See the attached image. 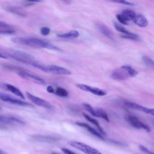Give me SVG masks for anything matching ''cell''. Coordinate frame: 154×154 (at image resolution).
I'll use <instances>...</instances> for the list:
<instances>
[{"mask_svg":"<svg viewBox=\"0 0 154 154\" xmlns=\"http://www.w3.org/2000/svg\"><path fill=\"white\" fill-rule=\"evenodd\" d=\"M11 41L17 44L23 45L35 48H46L55 51H61V49L51 43L42 40L41 38L34 37H17L11 39Z\"/></svg>","mask_w":154,"mask_h":154,"instance_id":"1","label":"cell"},{"mask_svg":"<svg viewBox=\"0 0 154 154\" xmlns=\"http://www.w3.org/2000/svg\"><path fill=\"white\" fill-rule=\"evenodd\" d=\"M0 52L5 55L7 58L10 57L22 63L29 64L32 66H34V64L37 63V61L35 60L33 56L20 51L12 49L3 50L0 49Z\"/></svg>","mask_w":154,"mask_h":154,"instance_id":"2","label":"cell"},{"mask_svg":"<svg viewBox=\"0 0 154 154\" xmlns=\"http://www.w3.org/2000/svg\"><path fill=\"white\" fill-rule=\"evenodd\" d=\"M138 72L132 67L124 65L112 71L111 77L115 80H126V79L134 77Z\"/></svg>","mask_w":154,"mask_h":154,"instance_id":"3","label":"cell"},{"mask_svg":"<svg viewBox=\"0 0 154 154\" xmlns=\"http://www.w3.org/2000/svg\"><path fill=\"white\" fill-rule=\"evenodd\" d=\"M33 66L40 69L45 72L50 73L55 75H69L71 74V72L69 71L68 69L57 65H44L37 62L35 64H34Z\"/></svg>","mask_w":154,"mask_h":154,"instance_id":"4","label":"cell"},{"mask_svg":"<svg viewBox=\"0 0 154 154\" xmlns=\"http://www.w3.org/2000/svg\"><path fill=\"white\" fill-rule=\"evenodd\" d=\"M69 144L78 150L83 152L85 154H102L97 149L81 142L71 141L69 143Z\"/></svg>","mask_w":154,"mask_h":154,"instance_id":"5","label":"cell"},{"mask_svg":"<svg viewBox=\"0 0 154 154\" xmlns=\"http://www.w3.org/2000/svg\"><path fill=\"white\" fill-rule=\"evenodd\" d=\"M0 100H1L3 102H8L13 105H18V106H30L32 107V105L26 102L23 101L20 99H18L17 98H15L11 96L6 94L3 93H0Z\"/></svg>","mask_w":154,"mask_h":154,"instance_id":"6","label":"cell"},{"mask_svg":"<svg viewBox=\"0 0 154 154\" xmlns=\"http://www.w3.org/2000/svg\"><path fill=\"white\" fill-rule=\"evenodd\" d=\"M126 120L133 127L137 129H143L146 131L149 132L150 131V127L141 122L138 118L131 115H126L125 117Z\"/></svg>","mask_w":154,"mask_h":154,"instance_id":"7","label":"cell"},{"mask_svg":"<svg viewBox=\"0 0 154 154\" xmlns=\"http://www.w3.org/2000/svg\"><path fill=\"white\" fill-rule=\"evenodd\" d=\"M26 97H28V99L34 104L41 106V107H43L45 108H48V109H52V105L48 101L40 98L38 97H37L35 96H34L33 94H31L29 92H26Z\"/></svg>","mask_w":154,"mask_h":154,"instance_id":"8","label":"cell"},{"mask_svg":"<svg viewBox=\"0 0 154 154\" xmlns=\"http://www.w3.org/2000/svg\"><path fill=\"white\" fill-rule=\"evenodd\" d=\"M17 74L19 75V76L22 77V78L26 79L27 80H29L32 82H34L39 84H45V81H44V79H43L37 75H35L34 74L30 73L25 70H23V69H20L19 72H17Z\"/></svg>","mask_w":154,"mask_h":154,"instance_id":"9","label":"cell"},{"mask_svg":"<svg viewBox=\"0 0 154 154\" xmlns=\"http://www.w3.org/2000/svg\"><path fill=\"white\" fill-rule=\"evenodd\" d=\"M0 123L13 125H23L25 124V122L22 119L8 115H0Z\"/></svg>","mask_w":154,"mask_h":154,"instance_id":"10","label":"cell"},{"mask_svg":"<svg viewBox=\"0 0 154 154\" xmlns=\"http://www.w3.org/2000/svg\"><path fill=\"white\" fill-rule=\"evenodd\" d=\"M30 137L32 141L40 143H52L59 140V138L56 137L42 134H33Z\"/></svg>","mask_w":154,"mask_h":154,"instance_id":"11","label":"cell"},{"mask_svg":"<svg viewBox=\"0 0 154 154\" xmlns=\"http://www.w3.org/2000/svg\"><path fill=\"white\" fill-rule=\"evenodd\" d=\"M76 87L78 88L81 89V90L90 92L92 94H95L96 96H105L106 94V93L104 91L100 90V88H96V87H93L89 86V85H86V84H77Z\"/></svg>","mask_w":154,"mask_h":154,"instance_id":"12","label":"cell"},{"mask_svg":"<svg viewBox=\"0 0 154 154\" xmlns=\"http://www.w3.org/2000/svg\"><path fill=\"white\" fill-rule=\"evenodd\" d=\"M96 26H97V29H99V31L102 34H103L105 36H106L107 38H108L109 39H111V40L114 39L113 32L104 23H97L96 24Z\"/></svg>","mask_w":154,"mask_h":154,"instance_id":"13","label":"cell"},{"mask_svg":"<svg viewBox=\"0 0 154 154\" xmlns=\"http://www.w3.org/2000/svg\"><path fill=\"white\" fill-rule=\"evenodd\" d=\"M3 87L6 90L10 91L11 93L14 94L15 95H16L17 96H18L22 99H24L25 97H24V95L22 93V92L19 88L16 87L15 86L11 85L10 84H4Z\"/></svg>","mask_w":154,"mask_h":154,"instance_id":"14","label":"cell"},{"mask_svg":"<svg viewBox=\"0 0 154 154\" xmlns=\"http://www.w3.org/2000/svg\"><path fill=\"white\" fill-rule=\"evenodd\" d=\"M76 123L77 125L86 129L89 132H90L93 135L97 137V138H100L101 140H104V138L102 137V135L99 132H97L96 130H95L93 128L90 126L88 125H87V124H86L85 123H82V122H77Z\"/></svg>","mask_w":154,"mask_h":154,"instance_id":"15","label":"cell"},{"mask_svg":"<svg viewBox=\"0 0 154 154\" xmlns=\"http://www.w3.org/2000/svg\"><path fill=\"white\" fill-rule=\"evenodd\" d=\"M134 22L140 27H146L148 25V21L147 19L141 14L135 15L134 19Z\"/></svg>","mask_w":154,"mask_h":154,"instance_id":"16","label":"cell"},{"mask_svg":"<svg viewBox=\"0 0 154 154\" xmlns=\"http://www.w3.org/2000/svg\"><path fill=\"white\" fill-rule=\"evenodd\" d=\"M124 105L128 108H131L133 109H135V110H138L140 111H142L145 113H147L148 108H149L141 106L140 105H138L137 103H135L134 102H125Z\"/></svg>","mask_w":154,"mask_h":154,"instance_id":"17","label":"cell"},{"mask_svg":"<svg viewBox=\"0 0 154 154\" xmlns=\"http://www.w3.org/2000/svg\"><path fill=\"white\" fill-rule=\"evenodd\" d=\"M79 35V34L78 31L76 30H73L66 33L58 34L57 35V37L62 38H75L78 37Z\"/></svg>","mask_w":154,"mask_h":154,"instance_id":"18","label":"cell"},{"mask_svg":"<svg viewBox=\"0 0 154 154\" xmlns=\"http://www.w3.org/2000/svg\"><path fill=\"white\" fill-rule=\"evenodd\" d=\"M82 115H83V116L85 118L86 120H88V122H90V123L94 124V125L97 128L101 134H104V135H106L105 132L103 131V129L102 128V127L100 126L99 122H98L96 119H94V118H92V117H90L88 115H87V114H84V113H82Z\"/></svg>","mask_w":154,"mask_h":154,"instance_id":"19","label":"cell"},{"mask_svg":"<svg viewBox=\"0 0 154 154\" xmlns=\"http://www.w3.org/2000/svg\"><path fill=\"white\" fill-rule=\"evenodd\" d=\"M121 14L123 16V17L125 18V19L126 21H130L132 20H134L136 14L135 13V12L131 10H125L123 11H122Z\"/></svg>","mask_w":154,"mask_h":154,"instance_id":"20","label":"cell"},{"mask_svg":"<svg viewBox=\"0 0 154 154\" xmlns=\"http://www.w3.org/2000/svg\"><path fill=\"white\" fill-rule=\"evenodd\" d=\"M95 111L96 112V117H100V118L103 119L106 122L109 121L108 116L107 115V113L103 109H102L101 108H99L95 109Z\"/></svg>","mask_w":154,"mask_h":154,"instance_id":"21","label":"cell"},{"mask_svg":"<svg viewBox=\"0 0 154 154\" xmlns=\"http://www.w3.org/2000/svg\"><path fill=\"white\" fill-rule=\"evenodd\" d=\"M7 10L15 14H17V15H20V16H25V11H23L22 10V9L20 8H17L16 7H8L7 8Z\"/></svg>","mask_w":154,"mask_h":154,"instance_id":"22","label":"cell"},{"mask_svg":"<svg viewBox=\"0 0 154 154\" xmlns=\"http://www.w3.org/2000/svg\"><path fill=\"white\" fill-rule=\"evenodd\" d=\"M54 93L60 97H66L68 96L67 91L62 87H57Z\"/></svg>","mask_w":154,"mask_h":154,"instance_id":"23","label":"cell"},{"mask_svg":"<svg viewBox=\"0 0 154 154\" xmlns=\"http://www.w3.org/2000/svg\"><path fill=\"white\" fill-rule=\"evenodd\" d=\"M114 26L115 28V29L118 31L119 32L122 33L123 34H129L131 32L128 31V30H126L124 27H123L122 25L118 24L116 22H114Z\"/></svg>","mask_w":154,"mask_h":154,"instance_id":"24","label":"cell"},{"mask_svg":"<svg viewBox=\"0 0 154 154\" xmlns=\"http://www.w3.org/2000/svg\"><path fill=\"white\" fill-rule=\"evenodd\" d=\"M143 60L146 66L150 68H154V61L147 56L143 57Z\"/></svg>","mask_w":154,"mask_h":154,"instance_id":"25","label":"cell"},{"mask_svg":"<svg viewBox=\"0 0 154 154\" xmlns=\"http://www.w3.org/2000/svg\"><path fill=\"white\" fill-rule=\"evenodd\" d=\"M121 37L122 38H126V39H130V40H137L139 38L137 34L132 33V32H130L128 34H123L121 35Z\"/></svg>","mask_w":154,"mask_h":154,"instance_id":"26","label":"cell"},{"mask_svg":"<svg viewBox=\"0 0 154 154\" xmlns=\"http://www.w3.org/2000/svg\"><path fill=\"white\" fill-rule=\"evenodd\" d=\"M83 106H84V108L88 112H90L92 116H93L94 117H96V112L95 109H94L90 105H89L88 103H84Z\"/></svg>","mask_w":154,"mask_h":154,"instance_id":"27","label":"cell"},{"mask_svg":"<svg viewBox=\"0 0 154 154\" xmlns=\"http://www.w3.org/2000/svg\"><path fill=\"white\" fill-rule=\"evenodd\" d=\"M111 2H115V3H118V4H121L123 5H127L129 6H134L135 5V4L134 2H131L129 1H128L127 0H109Z\"/></svg>","mask_w":154,"mask_h":154,"instance_id":"28","label":"cell"},{"mask_svg":"<svg viewBox=\"0 0 154 154\" xmlns=\"http://www.w3.org/2000/svg\"><path fill=\"white\" fill-rule=\"evenodd\" d=\"M14 32V30L13 29L11 28H2L0 29V34H13Z\"/></svg>","mask_w":154,"mask_h":154,"instance_id":"29","label":"cell"},{"mask_svg":"<svg viewBox=\"0 0 154 154\" xmlns=\"http://www.w3.org/2000/svg\"><path fill=\"white\" fill-rule=\"evenodd\" d=\"M50 32H51L50 28L47 26H43L40 29V33L42 34V35L45 36L49 35Z\"/></svg>","mask_w":154,"mask_h":154,"instance_id":"30","label":"cell"},{"mask_svg":"<svg viewBox=\"0 0 154 154\" xmlns=\"http://www.w3.org/2000/svg\"><path fill=\"white\" fill-rule=\"evenodd\" d=\"M116 17L117 20L119 21L120 23H121L123 25H128V21H126L125 18L123 17V16L121 14H118L116 15Z\"/></svg>","mask_w":154,"mask_h":154,"instance_id":"31","label":"cell"},{"mask_svg":"<svg viewBox=\"0 0 154 154\" xmlns=\"http://www.w3.org/2000/svg\"><path fill=\"white\" fill-rule=\"evenodd\" d=\"M138 148L141 151H142L143 152H144L146 154H154L153 152H152V151L149 150L147 148H146L145 146H144L143 145H140L138 146Z\"/></svg>","mask_w":154,"mask_h":154,"instance_id":"32","label":"cell"},{"mask_svg":"<svg viewBox=\"0 0 154 154\" xmlns=\"http://www.w3.org/2000/svg\"><path fill=\"white\" fill-rule=\"evenodd\" d=\"M61 151L64 153V154H76L75 153V152H72V150L67 149V148H65V147H63L61 148Z\"/></svg>","mask_w":154,"mask_h":154,"instance_id":"33","label":"cell"},{"mask_svg":"<svg viewBox=\"0 0 154 154\" xmlns=\"http://www.w3.org/2000/svg\"><path fill=\"white\" fill-rule=\"evenodd\" d=\"M0 28H11V26L8 25L7 23L0 20Z\"/></svg>","mask_w":154,"mask_h":154,"instance_id":"34","label":"cell"},{"mask_svg":"<svg viewBox=\"0 0 154 154\" xmlns=\"http://www.w3.org/2000/svg\"><path fill=\"white\" fill-rule=\"evenodd\" d=\"M47 91L50 93H54L55 92V90L53 88V87L51 85H49L48 87H47Z\"/></svg>","mask_w":154,"mask_h":154,"instance_id":"35","label":"cell"},{"mask_svg":"<svg viewBox=\"0 0 154 154\" xmlns=\"http://www.w3.org/2000/svg\"><path fill=\"white\" fill-rule=\"evenodd\" d=\"M147 114L154 116V108H149Z\"/></svg>","mask_w":154,"mask_h":154,"instance_id":"36","label":"cell"},{"mask_svg":"<svg viewBox=\"0 0 154 154\" xmlns=\"http://www.w3.org/2000/svg\"><path fill=\"white\" fill-rule=\"evenodd\" d=\"M25 1L31 2H39L42 1L41 0H25Z\"/></svg>","mask_w":154,"mask_h":154,"instance_id":"37","label":"cell"},{"mask_svg":"<svg viewBox=\"0 0 154 154\" xmlns=\"http://www.w3.org/2000/svg\"><path fill=\"white\" fill-rule=\"evenodd\" d=\"M0 58H7V57L5 55H4V54H2L1 52H0Z\"/></svg>","mask_w":154,"mask_h":154,"instance_id":"38","label":"cell"},{"mask_svg":"<svg viewBox=\"0 0 154 154\" xmlns=\"http://www.w3.org/2000/svg\"><path fill=\"white\" fill-rule=\"evenodd\" d=\"M151 121H152V124L154 125V119H152Z\"/></svg>","mask_w":154,"mask_h":154,"instance_id":"39","label":"cell"},{"mask_svg":"<svg viewBox=\"0 0 154 154\" xmlns=\"http://www.w3.org/2000/svg\"><path fill=\"white\" fill-rule=\"evenodd\" d=\"M0 154H4L3 152H2L1 150H0Z\"/></svg>","mask_w":154,"mask_h":154,"instance_id":"40","label":"cell"},{"mask_svg":"<svg viewBox=\"0 0 154 154\" xmlns=\"http://www.w3.org/2000/svg\"><path fill=\"white\" fill-rule=\"evenodd\" d=\"M63 1H66V2H69V1H70V0H63Z\"/></svg>","mask_w":154,"mask_h":154,"instance_id":"41","label":"cell"},{"mask_svg":"<svg viewBox=\"0 0 154 154\" xmlns=\"http://www.w3.org/2000/svg\"><path fill=\"white\" fill-rule=\"evenodd\" d=\"M52 154H59V153H56V152H53V153H52Z\"/></svg>","mask_w":154,"mask_h":154,"instance_id":"42","label":"cell"},{"mask_svg":"<svg viewBox=\"0 0 154 154\" xmlns=\"http://www.w3.org/2000/svg\"></svg>","mask_w":154,"mask_h":154,"instance_id":"43","label":"cell"}]
</instances>
